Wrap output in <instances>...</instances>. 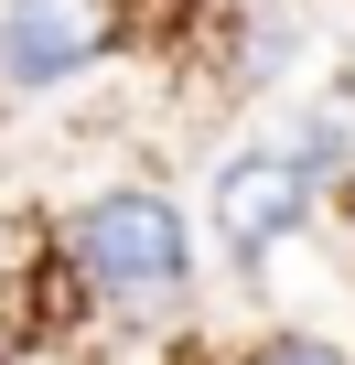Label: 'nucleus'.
Returning <instances> with one entry per match:
<instances>
[{
	"mask_svg": "<svg viewBox=\"0 0 355 365\" xmlns=\"http://www.w3.org/2000/svg\"><path fill=\"white\" fill-rule=\"evenodd\" d=\"M65 258L97 301H172L194 279V226L172 215V194H151V182H119V194L76 205L65 226Z\"/></svg>",
	"mask_w": 355,
	"mask_h": 365,
	"instance_id": "1",
	"label": "nucleus"
},
{
	"mask_svg": "<svg viewBox=\"0 0 355 365\" xmlns=\"http://www.w3.org/2000/svg\"><path fill=\"white\" fill-rule=\"evenodd\" d=\"M312 194H323V182H312V161L301 150H226L216 161V237H226V258H269L301 215H312Z\"/></svg>",
	"mask_w": 355,
	"mask_h": 365,
	"instance_id": "2",
	"label": "nucleus"
},
{
	"mask_svg": "<svg viewBox=\"0 0 355 365\" xmlns=\"http://www.w3.org/2000/svg\"><path fill=\"white\" fill-rule=\"evenodd\" d=\"M119 43V0H0V86H65Z\"/></svg>",
	"mask_w": 355,
	"mask_h": 365,
	"instance_id": "3",
	"label": "nucleus"
},
{
	"mask_svg": "<svg viewBox=\"0 0 355 365\" xmlns=\"http://www.w3.org/2000/svg\"><path fill=\"white\" fill-rule=\"evenodd\" d=\"M248 365H355V354H344V344H323V333H269Z\"/></svg>",
	"mask_w": 355,
	"mask_h": 365,
	"instance_id": "4",
	"label": "nucleus"
}]
</instances>
